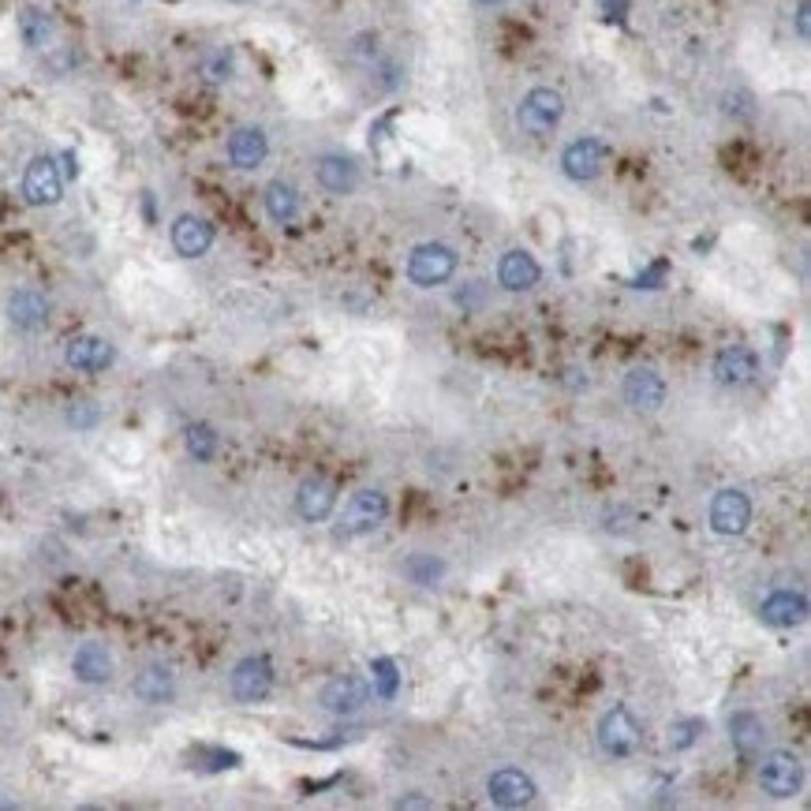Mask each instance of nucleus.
Listing matches in <instances>:
<instances>
[{"instance_id":"nucleus-32","label":"nucleus","mask_w":811,"mask_h":811,"mask_svg":"<svg viewBox=\"0 0 811 811\" xmlns=\"http://www.w3.org/2000/svg\"><path fill=\"white\" fill-rule=\"evenodd\" d=\"M64 419H68V427H76V430H94L98 419H101V408L94 404V400H76Z\"/></svg>"},{"instance_id":"nucleus-23","label":"nucleus","mask_w":811,"mask_h":811,"mask_svg":"<svg viewBox=\"0 0 811 811\" xmlns=\"http://www.w3.org/2000/svg\"><path fill=\"white\" fill-rule=\"evenodd\" d=\"M539 262H535V254H528V251H505L498 259V284L505 292H528V289H535L539 284Z\"/></svg>"},{"instance_id":"nucleus-26","label":"nucleus","mask_w":811,"mask_h":811,"mask_svg":"<svg viewBox=\"0 0 811 811\" xmlns=\"http://www.w3.org/2000/svg\"><path fill=\"white\" fill-rule=\"evenodd\" d=\"M729 741H733V748L744 759H755L759 752H763V741H767L763 718L752 714V711H737L733 718H729Z\"/></svg>"},{"instance_id":"nucleus-1","label":"nucleus","mask_w":811,"mask_h":811,"mask_svg":"<svg viewBox=\"0 0 811 811\" xmlns=\"http://www.w3.org/2000/svg\"><path fill=\"white\" fill-rule=\"evenodd\" d=\"M19 191H23L27 207H38V210L57 207V202L64 199V172H60L57 158H49V153H34L23 169Z\"/></svg>"},{"instance_id":"nucleus-24","label":"nucleus","mask_w":811,"mask_h":811,"mask_svg":"<svg viewBox=\"0 0 811 811\" xmlns=\"http://www.w3.org/2000/svg\"><path fill=\"white\" fill-rule=\"evenodd\" d=\"M759 618L774 624V629H793V624L808 621V599L800 591H774L759 605Z\"/></svg>"},{"instance_id":"nucleus-4","label":"nucleus","mask_w":811,"mask_h":811,"mask_svg":"<svg viewBox=\"0 0 811 811\" xmlns=\"http://www.w3.org/2000/svg\"><path fill=\"white\" fill-rule=\"evenodd\" d=\"M643 744V725L635 722V714L624 703L610 707L599 722V748L610 759H629L640 752Z\"/></svg>"},{"instance_id":"nucleus-16","label":"nucleus","mask_w":811,"mask_h":811,"mask_svg":"<svg viewBox=\"0 0 811 811\" xmlns=\"http://www.w3.org/2000/svg\"><path fill=\"white\" fill-rule=\"evenodd\" d=\"M535 793L539 789L531 782V774H523L517 767H501L487 778V797L498 808H523L535 800Z\"/></svg>"},{"instance_id":"nucleus-10","label":"nucleus","mask_w":811,"mask_h":811,"mask_svg":"<svg viewBox=\"0 0 811 811\" xmlns=\"http://www.w3.org/2000/svg\"><path fill=\"white\" fill-rule=\"evenodd\" d=\"M624 404H629L632 412H640V415L662 412V404H665L662 374L651 371V367H632V371L624 374Z\"/></svg>"},{"instance_id":"nucleus-9","label":"nucleus","mask_w":811,"mask_h":811,"mask_svg":"<svg viewBox=\"0 0 811 811\" xmlns=\"http://www.w3.org/2000/svg\"><path fill=\"white\" fill-rule=\"evenodd\" d=\"M131 692H136V700L147 707H169L177 700L180 681H177V673H172V665L147 662V665H139L136 681H131Z\"/></svg>"},{"instance_id":"nucleus-22","label":"nucleus","mask_w":811,"mask_h":811,"mask_svg":"<svg viewBox=\"0 0 811 811\" xmlns=\"http://www.w3.org/2000/svg\"><path fill=\"white\" fill-rule=\"evenodd\" d=\"M314 180L330 194H352L359 188V166L348 153H322L314 161Z\"/></svg>"},{"instance_id":"nucleus-3","label":"nucleus","mask_w":811,"mask_h":811,"mask_svg":"<svg viewBox=\"0 0 811 811\" xmlns=\"http://www.w3.org/2000/svg\"><path fill=\"white\" fill-rule=\"evenodd\" d=\"M564 117V98L558 94L553 87H535L523 94V101L517 106V124L520 131H528V136H553Z\"/></svg>"},{"instance_id":"nucleus-31","label":"nucleus","mask_w":811,"mask_h":811,"mask_svg":"<svg viewBox=\"0 0 811 811\" xmlns=\"http://www.w3.org/2000/svg\"><path fill=\"white\" fill-rule=\"evenodd\" d=\"M374 695H382V700H393L397 695V662H389V659H374Z\"/></svg>"},{"instance_id":"nucleus-20","label":"nucleus","mask_w":811,"mask_h":811,"mask_svg":"<svg viewBox=\"0 0 811 811\" xmlns=\"http://www.w3.org/2000/svg\"><path fill=\"white\" fill-rule=\"evenodd\" d=\"M333 509H337V487L330 479L311 475V479L300 482V490H296V512H300L307 523L330 520Z\"/></svg>"},{"instance_id":"nucleus-5","label":"nucleus","mask_w":811,"mask_h":811,"mask_svg":"<svg viewBox=\"0 0 811 811\" xmlns=\"http://www.w3.org/2000/svg\"><path fill=\"white\" fill-rule=\"evenodd\" d=\"M389 517V498L382 490H359V494L348 498V505L337 520V531L344 539H359V535H371L378 531Z\"/></svg>"},{"instance_id":"nucleus-30","label":"nucleus","mask_w":811,"mask_h":811,"mask_svg":"<svg viewBox=\"0 0 811 811\" xmlns=\"http://www.w3.org/2000/svg\"><path fill=\"white\" fill-rule=\"evenodd\" d=\"M703 733H707V722H700V718H681V722L670 725V748L673 752H684V748H692Z\"/></svg>"},{"instance_id":"nucleus-33","label":"nucleus","mask_w":811,"mask_h":811,"mask_svg":"<svg viewBox=\"0 0 811 811\" xmlns=\"http://www.w3.org/2000/svg\"><path fill=\"white\" fill-rule=\"evenodd\" d=\"M797 34L808 42V34H811V27H808V0H800L797 4Z\"/></svg>"},{"instance_id":"nucleus-18","label":"nucleus","mask_w":811,"mask_h":811,"mask_svg":"<svg viewBox=\"0 0 811 811\" xmlns=\"http://www.w3.org/2000/svg\"><path fill=\"white\" fill-rule=\"evenodd\" d=\"M318 703H322V711H330L337 718H348V714L363 711V707L371 703V684L359 681V677H333V681L322 688Z\"/></svg>"},{"instance_id":"nucleus-36","label":"nucleus","mask_w":811,"mask_h":811,"mask_svg":"<svg viewBox=\"0 0 811 811\" xmlns=\"http://www.w3.org/2000/svg\"><path fill=\"white\" fill-rule=\"evenodd\" d=\"M232 4H248V0H232Z\"/></svg>"},{"instance_id":"nucleus-8","label":"nucleus","mask_w":811,"mask_h":811,"mask_svg":"<svg viewBox=\"0 0 811 811\" xmlns=\"http://www.w3.org/2000/svg\"><path fill=\"white\" fill-rule=\"evenodd\" d=\"M605 158H610V147H605L602 139H594V136L572 139L561 153V172L577 183H591L602 177Z\"/></svg>"},{"instance_id":"nucleus-17","label":"nucleus","mask_w":811,"mask_h":811,"mask_svg":"<svg viewBox=\"0 0 811 811\" xmlns=\"http://www.w3.org/2000/svg\"><path fill=\"white\" fill-rule=\"evenodd\" d=\"M71 673H76L79 684H90V688H101L112 681V673H117V662H112V651L106 643L98 640H87L76 647V654H71Z\"/></svg>"},{"instance_id":"nucleus-15","label":"nucleus","mask_w":811,"mask_h":811,"mask_svg":"<svg viewBox=\"0 0 811 811\" xmlns=\"http://www.w3.org/2000/svg\"><path fill=\"white\" fill-rule=\"evenodd\" d=\"M49 311H53V307H49L46 292L27 289V284L8 296V307H4L8 322H12L19 333H42L49 326Z\"/></svg>"},{"instance_id":"nucleus-2","label":"nucleus","mask_w":811,"mask_h":811,"mask_svg":"<svg viewBox=\"0 0 811 811\" xmlns=\"http://www.w3.org/2000/svg\"><path fill=\"white\" fill-rule=\"evenodd\" d=\"M457 273V251L449 243H419L408 254V281L415 289H438V284H449Z\"/></svg>"},{"instance_id":"nucleus-21","label":"nucleus","mask_w":811,"mask_h":811,"mask_svg":"<svg viewBox=\"0 0 811 811\" xmlns=\"http://www.w3.org/2000/svg\"><path fill=\"white\" fill-rule=\"evenodd\" d=\"M19 34H23V46L30 53H42V57H49L60 46V27L46 8H23L19 12Z\"/></svg>"},{"instance_id":"nucleus-11","label":"nucleus","mask_w":811,"mask_h":811,"mask_svg":"<svg viewBox=\"0 0 811 811\" xmlns=\"http://www.w3.org/2000/svg\"><path fill=\"white\" fill-rule=\"evenodd\" d=\"M169 240L180 259H202V254H210L218 232H213V224L207 218H199V213H180L169 229Z\"/></svg>"},{"instance_id":"nucleus-14","label":"nucleus","mask_w":811,"mask_h":811,"mask_svg":"<svg viewBox=\"0 0 811 811\" xmlns=\"http://www.w3.org/2000/svg\"><path fill=\"white\" fill-rule=\"evenodd\" d=\"M748 523H752V501H748L744 490H718L711 501V528L718 535H744Z\"/></svg>"},{"instance_id":"nucleus-7","label":"nucleus","mask_w":811,"mask_h":811,"mask_svg":"<svg viewBox=\"0 0 811 811\" xmlns=\"http://www.w3.org/2000/svg\"><path fill=\"white\" fill-rule=\"evenodd\" d=\"M759 785L774 800L797 797L800 785H804V763L793 752H770L763 759V767H759Z\"/></svg>"},{"instance_id":"nucleus-34","label":"nucleus","mask_w":811,"mask_h":811,"mask_svg":"<svg viewBox=\"0 0 811 811\" xmlns=\"http://www.w3.org/2000/svg\"><path fill=\"white\" fill-rule=\"evenodd\" d=\"M397 808H430V800H423V797H404V800H397Z\"/></svg>"},{"instance_id":"nucleus-12","label":"nucleus","mask_w":811,"mask_h":811,"mask_svg":"<svg viewBox=\"0 0 811 811\" xmlns=\"http://www.w3.org/2000/svg\"><path fill=\"white\" fill-rule=\"evenodd\" d=\"M224 158H229V166H232V169L254 172V169H262V166H266V158H270V139H266V131H262V128L243 124V128H236V131H232L229 142H224Z\"/></svg>"},{"instance_id":"nucleus-35","label":"nucleus","mask_w":811,"mask_h":811,"mask_svg":"<svg viewBox=\"0 0 811 811\" xmlns=\"http://www.w3.org/2000/svg\"><path fill=\"white\" fill-rule=\"evenodd\" d=\"M479 8H498V4H505V0H475Z\"/></svg>"},{"instance_id":"nucleus-27","label":"nucleus","mask_w":811,"mask_h":811,"mask_svg":"<svg viewBox=\"0 0 811 811\" xmlns=\"http://www.w3.org/2000/svg\"><path fill=\"white\" fill-rule=\"evenodd\" d=\"M183 445H188V457L194 460V464H210V460L218 457L221 438L210 423H191L188 430H183Z\"/></svg>"},{"instance_id":"nucleus-29","label":"nucleus","mask_w":811,"mask_h":811,"mask_svg":"<svg viewBox=\"0 0 811 811\" xmlns=\"http://www.w3.org/2000/svg\"><path fill=\"white\" fill-rule=\"evenodd\" d=\"M404 577L419 583V588H434V583L445 577V564L438 558H430V553H415V558L404 561Z\"/></svg>"},{"instance_id":"nucleus-28","label":"nucleus","mask_w":811,"mask_h":811,"mask_svg":"<svg viewBox=\"0 0 811 811\" xmlns=\"http://www.w3.org/2000/svg\"><path fill=\"white\" fill-rule=\"evenodd\" d=\"M199 71H202V79H207V83H213V87L229 83V79L236 76V57H232V49H224V46L210 49V53L202 57Z\"/></svg>"},{"instance_id":"nucleus-6","label":"nucleus","mask_w":811,"mask_h":811,"mask_svg":"<svg viewBox=\"0 0 811 811\" xmlns=\"http://www.w3.org/2000/svg\"><path fill=\"white\" fill-rule=\"evenodd\" d=\"M229 692L236 703H266L273 692V665L266 654H248V659H240L232 665L229 673Z\"/></svg>"},{"instance_id":"nucleus-13","label":"nucleus","mask_w":811,"mask_h":811,"mask_svg":"<svg viewBox=\"0 0 811 811\" xmlns=\"http://www.w3.org/2000/svg\"><path fill=\"white\" fill-rule=\"evenodd\" d=\"M714 382L725 389H744L759 378V356L744 344H729L714 356Z\"/></svg>"},{"instance_id":"nucleus-25","label":"nucleus","mask_w":811,"mask_h":811,"mask_svg":"<svg viewBox=\"0 0 811 811\" xmlns=\"http://www.w3.org/2000/svg\"><path fill=\"white\" fill-rule=\"evenodd\" d=\"M262 207L266 213H270V221L273 224H292L296 218H300V191H296V183L289 180H270L266 183V191H262Z\"/></svg>"},{"instance_id":"nucleus-19","label":"nucleus","mask_w":811,"mask_h":811,"mask_svg":"<svg viewBox=\"0 0 811 811\" xmlns=\"http://www.w3.org/2000/svg\"><path fill=\"white\" fill-rule=\"evenodd\" d=\"M112 359H117V352H112V344L106 341V337L83 333V337H71V341L64 344V363L79 374L106 371V367H112Z\"/></svg>"}]
</instances>
